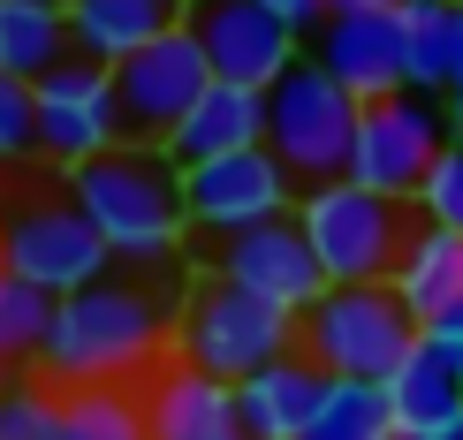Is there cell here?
<instances>
[{"instance_id":"1","label":"cell","mask_w":463,"mask_h":440,"mask_svg":"<svg viewBox=\"0 0 463 440\" xmlns=\"http://www.w3.org/2000/svg\"><path fill=\"white\" fill-rule=\"evenodd\" d=\"M167 342V312L145 281H114L99 274L91 289L53 296V327L38 350V379L46 388H129L137 372H152Z\"/></svg>"},{"instance_id":"2","label":"cell","mask_w":463,"mask_h":440,"mask_svg":"<svg viewBox=\"0 0 463 440\" xmlns=\"http://www.w3.org/2000/svg\"><path fill=\"white\" fill-rule=\"evenodd\" d=\"M69 198L84 205V220L107 236V251L122 266H167L183 243V167L160 145H114L99 160L69 167Z\"/></svg>"},{"instance_id":"3","label":"cell","mask_w":463,"mask_h":440,"mask_svg":"<svg viewBox=\"0 0 463 440\" xmlns=\"http://www.w3.org/2000/svg\"><path fill=\"white\" fill-rule=\"evenodd\" d=\"M418 319L388 281H342L312 312L297 319V350L312 357L326 379H388L402 357L418 350Z\"/></svg>"},{"instance_id":"4","label":"cell","mask_w":463,"mask_h":440,"mask_svg":"<svg viewBox=\"0 0 463 440\" xmlns=\"http://www.w3.org/2000/svg\"><path fill=\"white\" fill-rule=\"evenodd\" d=\"M297 220H304V236H312V251L326 266V289H342V281H388L395 258H402V243L418 236L411 198L364 190L350 175L312 183L297 198Z\"/></svg>"},{"instance_id":"5","label":"cell","mask_w":463,"mask_h":440,"mask_svg":"<svg viewBox=\"0 0 463 440\" xmlns=\"http://www.w3.org/2000/svg\"><path fill=\"white\" fill-rule=\"evenodd\" d=\"M357 114H364V99L326 61H297L274 91H266V145H274V160L297 175V190L350 175Z\"/></svg>"},{"instance_id":"6","label":"cell","mask_w":463,"mask_h":440,"mask_svg":"<svg viewBox=\"0 0 463 440\" xmlns=\"http://www.w3.org/2000/svg\"><path fill=\"white\" fill-rule=\"evenodd\" d=\"M456 145V122L433 91L402 84L388 99H364L357 114V152H350V183L388 190V198H418L433 175V160Z\"/></svg>"},{"instance_id":"7","label":"cell","mask_w":463,"mask_h":440,"mask_svg":"<svg viewBox=\"0 0 463 440\" xmlns=\"http://www.w3.org/2000/svg\"><path fill=\"white\" fill-rule=\"evenodd\" d=\"M288 350H297V312L236 289V281H205L175 327V357H190V365H205L221 379H250Z\"/></svg>"},{"instance_id":"8","label":"cell","mask_w":463,"mask_h":440,"mask_svg":"<svg viewBox=\"0 0 463 440\" xmlns=\"http://www.w3.org/2000/svg\"><path fill=\"white\" fill-rule=\"evenodd\" d=\"M205 84H213V61H205L198 31H190V23L160 31L152 46L129 53V61H114V91H122V137L167 152V137L183 129V114L205 99Z\"/></svg>"},{"instance_id":"9","label":"cell","mask_w":463,"mask_h":440,"mask_svg":"<svg viewBox=\"0 0 463 440\" xmlns=\"http://www.w3.org/2000/svg\"><path fill=\"white\" fill-rule=\"evenodd\" d=\"M107 236L84 220L76 198H38V205H15L0 220V266L24 274L31 289L46 296H69V289H91L107 274Z\"/></svg>"},{"instance_id":"10","label":"cell","mask_w":463,"mask_h":440,"mask_svg":"<svg viewBox=\"0 0 463 440\" xmlns=\"http://www.w3.org/2000/svg\"><path fill=\"white\" fill-rule=\"evenodd\" d=\"M114 145H129V137H122V91H114L107 61L69 53L61 69L38 76V160L69 175V167L99 160Z\"/></svg>"},{"instance_id":"11","label":"cell","mask_w":463,"mask_h":440,"mask_svg":"<svg viewBox=\"0 0 463 440\" xmlns=\"http://www.w3.org/2000/svg\"><path fill=\"white\" fill-rule=\"evenodd\" d=\"M297 205V175L274 160V145H250V152H221V160L183 167V213L205 236H236V228L281 220Z\"/></svg>"},{"instance_id":"12","label":"cell","mask_w":463,"mask_h":440,"mask_svg":"<svg viewBox=\"0 0 463 440\" xmlns=\"http://www.w3.org/2000/svg\"><path fill=\"white\" fill-rule=\"evenodd\" d=\"M221 281H236V289L281 304V312H297V319L326 296V266H319V251H312V236H304L297 213L221 236Z\"/></svg>"},{"instance_id":"13","label":"cell","mask_w":463,"mask_h":440,"mask_svg":"<svg viewBox=\"0 0 463 440\" xmlns=\"http://www.w3.org/2000/svg\"><path fill=\"white\" fill-rule=\"evenodd\" d=\"M190 31H198L205 61H213L221 84H250V91H274L288 69L304 61V31H288L266 0H205L198 15H190Z\"/></svg>"},{"instance_id":"14","label":"cell","mask_w":463,"mask_h":440,"mask_svg":"<svg viewBox=\"0 0 463 440\" xmlns=\"http://www.w3.org/2000/svg\"><path fill=\"white\" fill-rule=\"evenodd\" d=\"M312 61H326L357 99H388L411 84V38H402V8H350L326 15L312 38Z\"/></svg>"},{"instance_id":"15","label":"cell","mask_w":463,"mask_h":440,"mask_svg":"<svg viewBox=\"0 0 463 440\" xmlns=\"http://www.w3.org/2000/svg\"><path fill=\"white\" fill-rule=\"evenodd\" d=\"M319 395H326V372L304 350H288L274 365H259L250 379H236V417L250 440H312Z\"/></svg>"},{"instance_id":"16","label":"cell","mask_w":463,"mask_h":440,"mask_svg":"<svg viewBox=\"0 0 463 440\" xmlns=\"http://www.w3.org/2000/svg\"><path fill=\"white\" fill-rule=\"evenodd\" d=\"M137 403H145V433L152 440H198V433L236 426V379L175 357V365H160L137 388Z\"/></svg>"},{"instance_id":"17","label":"cell","mask_w":463,"mask_h":440,"mask_svg":"<svg viewBox=\"0 0 463 440\" xmlns=\"http://www.w3.org/2000/svg\"><path fill=\"white\" fill-rule=\"evenodd\" d=\"M266 145V91L250 84H205V99L183 114V129L167 137V160L175 167H198V160H221V152H250Z\"/></svg>"},{"instance_id":"18","label":"cell","mask_w":463,"mask_h":440,"mask_svg":"<svg viewBox=\"0 0 463 440\" xmlns=\"http://www.w3.org/2000/svg\"><path fill=\"white\" fill-rule=\"evenodd\" d=\"M388 289L411 304L418 327H433L440 312H456V304H463V228H440V220L418 213V236L402 243Z\"/></svg>"},{"instance_id":"19","label":"cell","mask_w":463,"mask_h":440,"mask_svg":"<svg viewBox=\"0 0 463 440\" xmlns=\"http://www.w3.org/2000/svg\"><path fill=\"white\" fill-rule=\"evenodd\" d=\"M183 23V0H69V38L84 61H129L160 31Z\"/></svg>"},{"instance_id":"20","label":"cell","mask_w":463,"mask_h":440,"mask_svg":"<svg viewBox=\"0 0 463 440\" xmlns=\"http://www.w3.org/2000/svg\"><path fill=\"white\" fill-rule=\"evenodd\" d=\"M76 53L69 38V8H53V0H0V69L38 84L46 69H61Z\"/></svg>"},{"instance_id":"21","label":"cell","mask_w":463,"mask_h":440,"mask_svg":"<svg viewBox=\"0 0 463 440\" xmlns=\"http://www.w3.org/2000/svg\"><path fill=\"white\" fill-rule=\"evenodd\" d=\"M380 388H388V403H395V440L411 433V426H433V417H456V410H463V372H456V357H440L426 334H418V350L402 357Z\"/></svg>"},{"instance_id":"22","label":"cell","mask_w":463,"mask_h":440,"mask_svg":"<svg viewBox=\"0 0 463 440\" xmlns=\"http://www.w3.org/2000/svg\"><path fill=\"white\" fill-rule=\"evenodd\" d=\"M402 38H411V84L418 91L463 84V0H411L402 8Z\"/></svg>"},{"instance_id":"23","label":"cell","mask_w":463,"mask_h":440,"mask_svg":"<svg viewBox=\"0 0 463 440\" xmlns=\"http://www.w3.org/2000/svg\"><path fill=\"white\" fill-rule=\"evenodd\" d=\"M312 440H395V403L380 379H326Z\"/></svg>"},{"instance_id":"24","label":"cell","mask_w":463,"mask_h":440,"mask_svg":"<svg viewBox=\"0 0 463 440\" xmlns=\"http://www.w3.org/2000/svg\"><path fill=\"white\" fill-rule=\"evenodd\" d=\"M46 327H53V296H46V289H31L24 274H8V266H0V372L38 365V350H46Z\"/></svg>"},{"instance_id":"25","label":"cell","mask_w":463,"mask_h":440,"mask_svg":"<svg viewBox=\"0 0 463 440\" xmlns=\"http://www.w3.org/2000/svg\"><path fill=\"white\" fill-rule=\"evenodd\" d=\"M69 403V440H152L137 388H61Z\"/></svg>"},{"instance_id":"26","label":"cell","mask_w":463,"mask_h":440,"mask_svg":"<svg viewBox=\"0 0 463 440\" xmlns=\"http://www.w3.org/2000/svg\"><path fill=\"white\" fill-rule=\"evenodd\" d=\"M0 440H69V403L46 379H8L0 388Z\"/></svg>"},{"instance_id":"27","label":"cell","mask_w":463,"mask_h":440,"mask_svg":"<svg viewBox=\"0 0 463 440\" xmlns=\"http://www.w3.org/2000/svg\"><path fill=\"white\" fill-rule=\"evenodd\" d=\"M38 152V84L0 69V167H24Z\"/></svg>"},{"instance_id":"28","label":"cell","mask_w":463,"mask_h":440,"mask_svg":"<svg viewBox=\"0 0 463 440\" xmlns=\"http://www.w3.org/2000/svg\"><path fill=\"white\" fill-rule=\"evenodd\" d=\"M418 213H426V220H440V228H463V137L433 160L426 190H418Z\"/></svg>"},{"instance_id":"29","label":"cell","mask_w":463,"mask_h":440,"mask_svg":"<svg viewBox=\"0 0 463 440\" xmlns=\"http://www.w3.org/2000/svg\"><path fill=\"white\" fill-rule=\"evenodd\" d=\"M266 8H274L288 31H304V38H319V23H326V0H266Z\"/></svg>"},{"instance_id":"30","label":"cell","mask_w":463,"mask_h":440,"mask_svg":"<svg viewBox=\"0 0 463 440\" xmlns=\"http://www.w3.org/2000/svg\"><path fill=\"white\" fill-rule=\"evenodd\" d=\"M426 342H433L440 357H456V365H463V304H456V312H440V319H433V327H426Z\"/></svg>"},{"instance_id":"31","label":"cell","mask_w":463,"mask_h":440,"mask_svg":"<svg viewBox=\"0 0 463 440\" xmlns=\"http://www.w3.org/2000/svg\"><path fill=\"white\" fill-rule=\"evenodd\" d=\"M449 122H456V137H463V84L449 91Z\"/></svg>"},{"instance_id":"32","label":"cell","mask_w":463,"mask_h":440,"mask_svg":"<svg viewBox=\"0 0 463 440\" xmlns=\"http://www.w3.org/2000/svg\"><path fill=\"white\" fill-rule=\"evenodd\" d=\"M198 440H250V433H243V417H236V426H221V433H198Z\"/></svg>"},{"instance_id":"33","label":"cell","mask_w":463,"mask_h":440,"mask_svg":"<svg viewBox=\"0 0 463 440\" xmlns=\"http://www.w3.org/2000/svg\"><path fill=\"white\" fill-rule=\"evenodd\" d=\"M380 8H411V0H380Z\"/></svg>"},{"instance_id":"34","label":"cell","mask_w":463,"mask_h":440,"mask_svg":"<svg viewBox=\"0 0 463 440\" xmlns=\"http://www.w3.org/2000/svg\"><path fill=\"white\" fill-rule=\"evenodd\" d=\"M183 8H190V15H198V8H205V0H183Z\"/></svg>"},{"instance_id":"35","label":"cell","mask_w":463,"mask_h":440,"mask_svg":"<svg viewBox=\"0 0 463 440\" xmlns=\"http://www.w3.org/2000/svg\"><path fill=\"white\" fill-rule=\"evenodd\" d=\"M53 8H69V0H53Z\"/></svg>"},{"instance_id":"36","label":"cell","mask_w":463,"mask_h":440,"mask_svg":"<svg viewBox=\"0 0 463 440\" xmlns=\"http://www.w3.org/2000/svg\"><path fill=\"white\" fill-rule=\"evenodd\" d=\"M456 372H463V365H456Z\"/></svg>"}]
</instances>
